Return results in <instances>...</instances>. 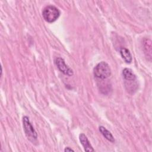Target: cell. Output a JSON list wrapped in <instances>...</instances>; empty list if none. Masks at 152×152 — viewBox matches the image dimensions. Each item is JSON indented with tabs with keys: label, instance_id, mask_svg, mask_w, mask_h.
I'll use <instances>...</instances> for the list:
<instances>
[{
	"label": "cell",
	"instance_id": "9",
	"mask_svg": "<svg viewBox=\"0 0 152 152\" xmlns=\"http://www.w3.org/2000/svg\"><path fill=\"white\" fill-rule=\"evenodd\" d=\"M99 129L100 133L107 140L111 142H115V138L112 135L111 132L109 130H107L105 127H104L103 126H100L99 127Z\"/></svg>",
	"mask_w": 152,
	"mask_h": 152
},
{
	"label": "cell",
	"instance_id": "3",
	"mask_svg": "<svg viewBox=\"0 0 152 152\" xmlns=\"http://www.w3.org/2000/svg\"><path fill=\"white\" fill-rule=\"evenodd\" d=\"M60 11L53 5L46 6L42 11V16L44 20L49 23L55 22L59 17Z\"/></svg>",
	"mask_w": 152,
	"mask_h": 152
},
{
	"label": "cell",
	"instance_id": "10",
	"mask_svg": "<svg viewBox=\"0 0 152 152\" xmlns=\"http://www.w3.org/2000/svg\"><path fill=\"white\" fill-rule=\"evenodd\" d=\"M64 151L65 152H68V151H74V150L72 148H71L70 147H66L65 149H64Z\"/></svg>",
	"mask_w": 152,
	"mask_h": 152
},
{
	"label": "cell",
	"instance_id": "1",
	"mask_svg": "<svg viewBox=\"0 0 152 152\" xmlns=\"http://www.w3.org/2000/svg\"><path fill=\"white\" fill-rule=\"evenodd\" d=\"M94 75L100 80H105L111 75V69L107 63L102 61L98 63L93 69Z\"/></svg>",
	"mask_w": 152,
	"mask_h": 152
},
{
	"label": "cell",
	"instance_id": "7",
	"mask_svg": "<svg viewBox=\"0 0 152 152\" xmlns=\"http://www.w3.org/2000/svg\"><path fill=\"white\" fill-rule=\"evenodd\" d=\"M143 49L145 56L149 61L151 59V42L149 39H145L144 41Z\"/></svg>",
	"mask_w": 152,
	"mask_h": 152
},
{
	"label": "cell",
	"instance_id": "2",
	"mask_svg": "<svg viewBox=\"0 0 152 152\" xmlns=\"http://www.w3.org/2000/svg\"><path fill=\"white\" fill-rule=\"evenodd\" d=\"M23 126L27 139L32 143H35L37 140V134L32 126L29 118L27 116L23 118Z\"/></svg>",
	"mask_w": 152,
	"mask_h": 152
},
{
	"label": "cell",
	"instance_id": "5",
	"mask_svg": "<svg viewBox=\"0 0 152 152\" xmlns=\"http://www.w3.org/2000/svg\"><path fill=\"white\" fill-rule=\"evenodd\" d=\"M79 140L80 143L83 145L85 151H94V150L91 145L89 140H88L86 135L84 134H80L79 135Z\"/></svg>",
	"mask_w": 152,
	"mask_h": 152
},
{
	"label": "cell",
	"instance_id": "4",
	"mask_svg": "<svg viewBox=\"0 0 152 152\" xmlns=\"http://www.w3.org/2000/svg\"><path fill=\"white\" fill-rule=\"evenodd\" d=\"M55 64L58 69L64 74L68 76L73 75L74 72L72 69L65 64V62L63 58L60 57L56 58L55 59Z\"/></svg>",
	"mask_w": 152,
	"mask_h": 152
},
{
	"label": "cell",
	"instance_id": "8",
	"mask_svg": "<svg viewBox=\"0 0 152 152\" xmlns=\"http://www.w3.org/2000/svg\"><path fill=\"white\" fill-rule=\"evenodd\" d=\"M120 54L122 59L125 61V62L127 64H130L132 62V58L131 52L129 50L125 48H122L120 49Z\"/></svg>",
	"mask_w": 152,
	"mask_h": 152
},
{
	"label": "cell",
	"instance_id": "6",
	"mask_svg": "<svg viewBox=\"0 0 152 152\" xmlns=\"http://www.w3.org/2000/svg\"><path fill=\"white\" fill-rule=\"evenodd\" d=\"M122 76L124 81L137 80V77L133 71L128 68H125L122 71Z\"/></svg>",
	"mask_w": 152,
	"mask_h": 152
}]
</instances>
